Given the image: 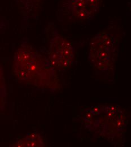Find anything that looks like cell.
<instances>
[{"mask_svg": "<svg viewBox=\"0 0 131 147\" xmlns=\"http://www.w3.org/2000/svg\"><path fill=\"white\" fill-rule=\"evenodd\" d=\"M54 73L48 60L31 45L22 44L15 52L13 73L19 80L38 87L48 88L54 79Z\"/></svg>", "mask_w": 131, "mask_h": 147, "instance_id": "obj_1", "label": "cell"}, {"mask_svg": "<svg viewBox=\"0 0 131 147\" xmlns=\"http://www.w3.org/2000/svg\"><path fill=\"white\" fill-rule=\"evenodd\" d=\"M117 44L114 36L106 31L99 32L91 42L88 58L95 69L105 71L114 65Z\"/></svg>", "mask_w": 131, "mask_h": 147, "instance_id": "obj_2", "label": "cell"}, {"mask_svg": "<svg viewBox=\"0 0 131 147\" xmlns=\"http://www.w3.org/2000/svg\"><path fill=\"white\" fill-rule=\"evenodd\" d=\"M75 49L66 38L56 34L50 40L48 61L50 65L57 69H65L73 62Z\"/></svg>", "mask_w": 131, "mask_h": 147, "instance_id": "obj_3", "label": "cell"}, {"mask_svg": "<svg viewBox=\"0 0 131 147\" xmlns=\"http://www.w3.org/2000/svg\"><path fill=\"white\" fill-rule=\"evenodd\" d=\"M102 0H65V6L75 18H92L100 9Z\"/></svg>", "mask_w": 131, "mask_h": 147, "instance_id": "obj_4", "label": "cell"}, {"mask_svg": "<svg viewBox=\"0 0 131 147\" xmlns=\"http://www.w3.org/2000/svg\"><path fill=\"white\" fill-rule=\"evenodd\" d=\"M16 147H42L45 146L42 138L38 132L28 133L24 138L17 140L12 146Z\"/></svg>", "mask_w": 131, "mask_h": 147, "instance_id": "obj_5", "label": "cell"}, {"mask_svg": "<svg viewBox=\"0 0 131 147\" xmlns=\"http://www.w3.org/2000/svg\"><path fill=\"white\" fill-rule=\"evenodd\" d=\"M6 84L3 71L0 67V110H3L5 108L6 101Z\"/></svg>", "mask_w": 131, "mask_h": 147, "instance_id": "obj_6", "label": "cell"}, {"mask_svg": "<svg viewBox=\"0 0 131 147\" xmlns=\"http://www.w3.org/2000/svg\"><path fill=\"white\" fill-rule=\"evenodd\" d=\"M2 22H1V19H0V28H2V27H2Z\"/></svg>", "mask_w": 131, "mask_h": 147, "instance_id": "obj_7", "label": "cell"}]
</instances>
